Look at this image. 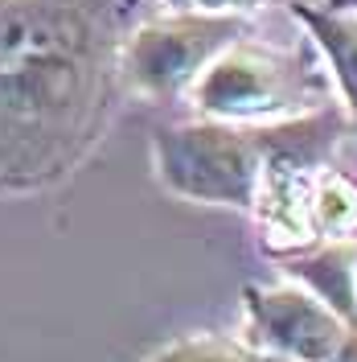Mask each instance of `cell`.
<instances>
[{
  "label": "cell",
  "instance_id": "cell-1",
  "mask_svg": "<svg viewBox=\"0 0 357 362\" xmlns=\"http://www.w3.org/2000/svg\"><path fill=\"white\" fill-rule=\"evenodd\" d=\"M140 0H0V194L66 177L115 107Z\"/></svg>",
  "mask_w": 357,
  "mask_h": 362
},
{
  "label": "cell",
  "instance_id": "cell-2",
  "mask_svg": "<svg viewBox=\"0 0 357 362\" xmlns=\"http://www.w3.org/2000/svg\"><path fill=\"white\" fill-rule=\"evenodd\" d=\"M316 49V45H313ZM308 45H267L250 33L226 45L189 87L201 119L284 124L329 107V70Z\"/></svg>",
  "mask_w": 357,
  "mask_h": 362
},
{
  "label": "cell",
  "instance_id": "cell-3",
  "mask_svg": "<svg viewBox=\"0 0 357 362\" xmlns=\"http://www.w3.org/2000/svg\"><path fill=\"white\" fill-rule=\"evenodd\" d=\"M152 169L177 198L255 210L263 185V124L193 119L152 136Z\"/></svg>",
  "mask_w": 357,
  "mask_h": 362
},
{
  "label": "cell",
  "instance_id": "cell-4",
  "mask_svg": "<svg viewBox=\"0 0 357 362\" xmlns=\"http://www.w3.org/2000/svg\"><path fill=\"white\" fill-rule=\"evenodd\" d=\"M250 33L243 13H205V8H164L140 17L119 49L123 87L148 99H177L201 78L226 45Z\"/></svg>",
  "mask_w": 357,
  "mask_h": 362
},
{
  "label": "cell",
  "instance_id": "cell-5",
  "mask_svg": "<svg viewBox=\"0 0 357 362\" xmlns=\"http://www.w3.org/2000/svg\"><path fill=\"white\" fill-rule=\"evenodd\" d=\"M243 313L246 346L275 362H325L345 334V321L300 280L250 284L243 293Z\"/></svg>",
  "mask_w": 357,
  "mask_h": 362
},
{
  "label": "cell",
  "instance_id": "cell-6",
  "mask_svg": "<svg viewBox=\"0 0 357 362\" xmlns=\"http://www.w3.org/2000/svg\"><path fill=\"white\" fill-rule=\"evenodd\" d=\"M291 17L308 29V42L316 45L320 62L329 66V78L337 83V95H341V107L357 128V13L296 0Z\"/></svg>",
  "mask_w": 357,
  "mask_h": 362
},
{
  "label": "cell",
  "instance_id": "cell-7",
  "mask_svg": "<svg viewBox=\"0 0 357 362\" xmlns=\"http://www.w3.org/2000/svg\"><path fill=\"white\" fill-rule=\"evenodd\" d=\"M291 280L316 293L345 325H357V243L333 239L325 247L291 259Z\"/></svg>",
  "mask_w": 357,
  "mask_h": 362
},
{
  "label": "cell",
  "instance_id": "cell-8",
  "mask_svg": "<svg viewBox=\"0 0 357 362\" xmlns=\"http://www.w3.org/2000/svg\"><path fill=\"white\" fill-rule=\"evenodd\" d=\"M313 226L316 239L325 235L333 239H353L357 235V181L337 173V169H320V177L313 185Z\"/></svg>",
  "mask_w": 357,
  "mask_h": 362
},
{
  "label": "cell",
  "instance_id": "cell-9",
  "mask_svg": "<svg viewBox=\"0 0 357 362\" xmlns=\"http://www.w3.org/2000/svg\"><path fill=\"white\" fill-rule=\"evenodd\" d=\"M140 362H275L271 354L246 346V341L214 338V334H193V338H177L157 346L152 354H144Z\"/></svg>",
  "mask_w": 357,
  "mask_h": 362
},
{
  "label": "cell",
  "instance_id": "cell-10",
  "mask_svg": "<svg viewBox=\"0 0 357 362\" xmlns=\"http://www.w3.org/2000/svg\"><path fill=\"white\" fill-rule=\"evenodd\" d=\"M259 4H267V0H189V8H205V13H250V8H259Z\"/></svg>",
  "mask_w": 357,
  "mask_h": 362
},
{
  "label": "cell",
  "instance_id": "cell-11",
  "mask_svg": "<svg viewBox=\"0 0 357 362\" xmlns=\"http://www.w3.org/2000/svg\"><path fill=\"white\" fill-rule=\"evenodd\" d=\"M325 362H357V325H345V334L337 341V350Z\"/></svg>",
  "mask_w": 357,
  "mask_h": 362
},
{
  "label": "cell",
  "instance_id": "cell-12",
  "mask_svg": "<svg viewBox=\"0 0 357 362\" xmlns=\"http://www.w3.org/2000/svg\"><path fill=\"white\" fill-rule=\"evenodd\" d=\"M320 4H329V8H345V13H357V0H320Z\"/></svg>",
  "mask_w": 357,
  "mask_h": 362
},
{
  "label": "cell",
  "instance_id": "cell-13",
  "mask_svg": "<svg viewBox=\"0 0 357 362\" xmlns=\"http://www.w3.org/2000/svg\"><path fill=\"white\" fill-rule=\"evenodd\" d=\"M164 8H189V0H160Z\"/></svg>",
  "mask_w": 357,
  "mask_h": 362
}]
</instances>
